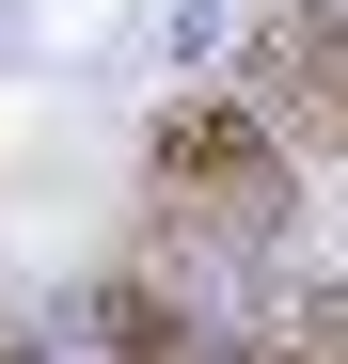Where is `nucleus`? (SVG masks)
<instances>
[{
    "instance_id": "1",
    "label": "nucleus",
    "mask_w": 348,
    "mask_h": 364,
    "mask_svg": "<svg viewBox=\"0 0 348 364\" xmlns=\"http://www.w3.org/2000/svg\"><path fill=\"white\" fill-rule=\"evenodd\" d=\"M143 174H158V222H206V237H238V254L301 222V143H285L238 80H222V95H174L158 143H143Z\"/></svg>"
},
{
    "instance_id": "2",
    "label": "nucleus",
    "mask_w": 348,
    "mask_h": 364,
    "mask_svg": "<svg viewBox=\"0 0 348 364\" xmlns=\"http://www.w3.org/2000/svg\"><path fill=\"white\" fill-rule=\"evenodd\" d=\"M238 95H254L301 159H348V16H332V0H269V16H254Z\"/></svg>"
},
{
    "instance_id": "3",
    "label": "nucleus",
    "mask_w": 348,
    "mask_h": 364,
    "mask_svg": "<svg viewBox=\"0 0 348 364\" xmlns=\"http://www.w3.org/2000/svg\"><path fill=\"white\" fill-rule=\"evenodd\" d=\"M95 333H111V364H206L190 285H158V269H111V285H95Z\"/></svg>"
}]
</instances>
